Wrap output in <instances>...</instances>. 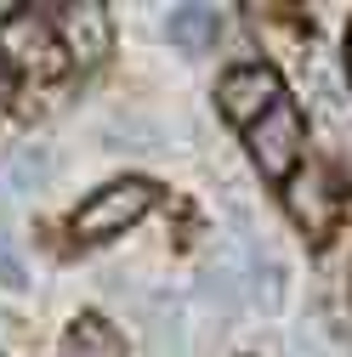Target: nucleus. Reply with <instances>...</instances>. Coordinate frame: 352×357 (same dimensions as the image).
I'll return each instance as SVG.
<instances>
[{"label": "nucleus", "instance_id": "1", "mask_svg": "<svg viewBox=\"0 0 352 357\" xmlns=\"http://www.w3.org/2000/svg\"><path fill=\"white\" fill-rule=\"evenodd\" d=\"M159 204V188L142 182V176H125V182H108L103 193H91L80 210H74V238L85 244H103V238H119L125 227H137V221Z\"/></svg>", "mask_w": 352, "mask_h": 357}, {"label": "nucleus", "instance_id": "2", "mask_svg": "<svg viewBox=\"0 0 352 357\" xmlns=\"http://www.w3.org/2000/svg\"><path fill=\"white\" fill-rule=\"evenodd\" d=\"M0 57H6L17 74H29V79H57L63 63H68L57 29L40 17L34 6H17L6 23H0Z\"/></svg>", "mask_w": 352, "mask_h": 357}, {"label": "nucleus", "instance_id": "3", "mask_svg": "<svg viewBox=\"0 0 352 357\" xmlns=\"http://www.w3.org/2000/svg\"><path fill=\"white\" fill-rule=\"evenodd\" d=\"M301 153H307V119H301L295 102L279 97L267 114L250 125V159H256V170L267 176V182H284Z\"/></svg>", "mask_w": 352, "mask_h": 357}, {"label": "nucleus", "instance_id": "4", "mask_svg": "<svg viewBox=\"0 0 352 357\" xmlns=\"http://www.w3.org/2000/svg\"><path fill=\"white\" fill-rule=\"evenodd\" d=\"M216 97H222V114H228L233 125H256L261 114L284 97V79H279L273 63H239V68L222 74Z\"/></svg>", "mask_w": 352, "mask_h": 357}, {"label": "nucleus", "instance_id": "5", "mask_svg": "<svg viewBox=\"0 0 352 357\" xmlns=\"http://www.w3.org/2000/svg\"><path fill=\"white\" fill-rule=\"evenodd\" d=\"M63 40H68V52L74 63L85 68H97L114 46V29H108V6H97V0H74V6H63Z\"/></svg>", "mask_w": 352, "mask_h": 357}, {"label": "nucleus", "instance_id": "6", "mask_svg": "<svg viewBox=\"0 0 352 357\" xmlns=\"http://www.w3.org/2000/svg\"><path fill=\"white\" fill-rule=\"evenodd\" d=\"M68 357H125V340H119V329H108L103 318H74L68 324Z\"/></svg>", "mask_w": 352, "mask_h": 357}, {"label": "nucleus", "instance_id": "7", "mask_svg": "<svg viewBox=\"0 0 352 357\" xmlns=\"http://www.w3.org/2000/svg\"><path fill=\"white\" fill-rule=\"evenodd\" d=\"M170 40H176L182 52L216 46V6H176V12H170Z\"/></svg>", "mask_w": 352, "mask_h": 357}, {"label": "nucleus", "instance_id": "8", "mask_svg": "<svg viewBox=\"0 0 352 357\" xmlns=\"http://www.w3.org/2000/svg\"><path fill=\"white\" fill-rule=\"evenodd\" d=\"M290 210H295V221H307L313 233H324V227H330V193H324V176H301V182L290 188Z\"/></svg>", "mask_w": 352, "mask_h": 357}, {"label": "nucleus", "instance_id": "9", "mask_svg": "<svg viewBox=\"0 0 352 357\" xmlns=\"http://www.w3.org/2000/svg\"><path fill=\"white\" fill-rule=\"evenodd\" d=\"M46 176H52V153L46 148H17L12 165H6V188L12 193H34Z\"/></svg>", "mask_w": 352, "mask_h": 357}, {"label": "nucleus", "instance_id": "10", "mask_svg": "<svg viewBox=\"0 0 352 357\" xmlns=\"http://www.w3.org/2000/svg\"><path fill=\"white\" fill-rule=\"evenodd\" d=\"M0 284H6V289H23L29 284V266H23V255L6 238H0Z\"/></svg>", "mask_w": 352, "mask_h": 357}, {"label": "nucleus", "instance_id": "11", "mask_svg": "<svg viewBox=\"0 0 352 357\" xmlns=\"http://www.w3.org/2000/svg\"><path fill=\"white\" fill-rule=\"evenodd\" d=\"M346 74H352V29H346Z\"/></svg>", "mask_w": 352, "mask_h": 357}]
</instances>
